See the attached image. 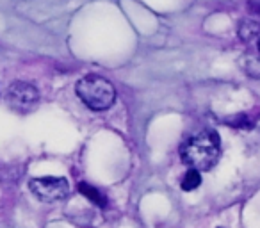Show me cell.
<instances>
[{
    "label": "cell",
    "instance_id": "6",
    "mask_svg": "<svg viewBox=\"0 0 260 228\" xmlns=\"http://www.w3.org/2000/svg\"><path fill=\"white\" fill-rule=\"evenodd\" d=\"M79 191L82 192L84 196H86L87 200H91V202L94 203V205L98 207H105L107 205V196L104 194V192L100 191V189H96L94 185H89V184H79Z\"/></svg>",
    "mask_w": 260,
    "mask_h": 228
},
{
    "label": "cell",
    "instance_id": "7",
    "mask_svg": "<svg viewBox=\"0 0 260 228\" xmlns=\"http://www.w3.org/2000/svg\"><path fill=\"white\" fill-rule=\"evenodd\" d=\"M200 185H202V173H200L198 170H191V168H189V171L180 180L182 191H194Z\"/></svg>",
    "mask_w": 260,
    "mask_h": 228
},
{
    "label": "cell",
    "instance_id": "11",
    "mask_svg": "<svg viewBox=\"0 0 260 228\" xmlns=\"http://www.w3.org/2000/svg\"><path fill=\"white\" fill-rule=\"evenodd\" d=\"M255 125H256V127H258V128H260V116H258V118H256V121H255Z\"/></svg>",
    "mask_w": 260,
    "mask_h": 228
},
{
    "label": "cell",
    "instance_id": "9",
    "mask_svg": "<svg viewBox=\"0 0 260 228\" xmlns=\"http://www.w3.org/2000/svg\"><path fill=\"white\" fill-rule=\"evenodd\" d=\"M228 123L232 125V127H235V128H239V131H249V128L253 127V121L249 120V116L248 114H235L232 120H228Z\"/></svg>",
    "mask_w": 260,
    "mask_h": 228
},
{
    "label": "cell",
    "instance_id": "1",
    "mask_svg": "<svg viewBox=\"0 0 260 228\" xmlns=\"http://www.w3.org/2000/svg\"><path fill=\"white\" fill-rule=\"evenodd\" d=\"M221 145L216 131H205L187 138L180 146V159L191 170L209 171L219 160Z\"/></svg>",
    "mask_w": 260,
    "mask_h": 228
},
{
    "label": "cell",
    "instance_id": "12",
    "mask_svg": "<svg viewBox=\"0 0 260 228\" xmlns=\"http://www.w3.org/2000/svg\"><path fill=\"white\" fill-rule=\"evenodd\" d=\"M256 47H258V52H260V40L256 41Z\"/></svg>",
    "mask_w": 260,
    "mask_h": 228
},
{
    "label": "cell",
    "instance_id": "5",
    "mask_svg": "<svg viewBox=\"0 0 260 228\" xmlns=\"http://www.w3.org/2000/svg\"><path fill=\"white\" fill-rule=\"evenodd\" d=\"M239 38L242 41H258L260 40V23L253 20H242L239 23Z\"/></svg>",
    "mask_w": 260,
    "mask_h": 228
},
{
    "label": "cell",
    "instance_id": "8",
    "mask_svg": "<svg viewBox=\"0 0 260 228\" xmlns=\"http://www.w3.org/2000/svg\"><path fill=\"white\" fill-rule=\"evenodd\" d=\"M244 72L248 73V75L255 77V79H260V55H246Z\"/></svg>",
    "mask_w": 260,
    "mask_h": 228
},
{
    "label": "cell",
    "instance_id": "3",
    "mask_svg": "<svg viewBox=\"0 0 260 228\" xmlns=\"http://www.w3.org/2000/svg\"><path fill=\"white\" fill-rule=\"evenodd\" d=\"M29 189L38 200L54 203L64 200L70 192V184L62 177H40L29 182Z\"/></svg>",
    "mask_w": 260,
    "mask_h": 228
},
{
    "label": "cell",
    "instance_id": "2",
    "mask_svg": "<svg viewBox=\"0 0 260 228\" xmlns=\"http://www.w3.org/2000/svg\"><path fill=\"white\" fill-rule=\"evenodd\" d=\"M77 96L93 111H105L116 102V89L105 77L86 75L77 82Z\"/></svg>",
    "mask_w": 260,
    "mask_h": 228
},
{
    "label": "cell",
    "instance_id": "10",
    "mask_svg": "<svg viewBox=\"0 0 260 228\" xmlns=\"http://www.w3.org/2000/svg\"><path fill=\"white\" fill-rule=\"evenodd\" d=\"M249 8L255 9L256 13H260V4H253V2H251V4H249Z\"/></svg>",
    "mask_w": 260,
    "mask_h": 228
},
{
    "label": "cell",
    "instance_id": "4",
    "mask_svg": "<svg viewBox=\"0 0 260 228\" xmlns=\"http://www.w3.org/2000/svg\"><path fill=\"white\" fill-rule=\"evenodd\" d=\"M38 100H40L38 89L29 82H15L11 84L8 91V102L11 109L16 112H22V114L32 111L38 105Z\"/></svg>",
    "mask_w": 260,
    "mask_h": 228
}]
</instances>
